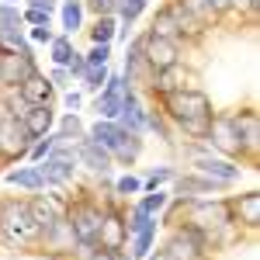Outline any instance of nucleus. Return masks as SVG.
<instances>
[{"label":"nucleus","instance_id":"9","mask_svg":"<svg viewBox=\"0 0 260 260\" xmlns=\"http://www.w3.org/2000/svg\"><path fill=\"white\" fill-rule=\"evenodd\" d=\"M208 136H212V142L219 146L222 153H243V142H240V136H236L233 118H215L208 125Z\"/></svg>","mask_w":260,"mask_h":260},{"label":"nucleus","instance_id":"36","mask_svg":"<svg viewBox=\"0 0 260 260\" xmlns=\"http://www.w3.org/2000/svg\"><path fill=\"white\" fill-rule=\"evenodd\" d=\"M31 39H35V42H52V31H49V24H35V28H31Z\"/></svg>","mask_w":260,"mask_h":260},{"label":"nucleus","instance_id":"6","mask_svg":"<svg viewBox=\"0 0 260 260\" xmlns=\"http://www.w3.org/2000/svg\"><path fill=\"white\" fill-rule=\"evenodd\" d=\"M170 260H198L201 257V233L198 229H184L177 233L174 240L167 243V250H163Z\"/></svg>","mask_w":260,"mask_h":260},{"label":"nucleus","instance_id":"26","mask_svg":"<svg viewBox=\"0 0 260 260\" xmlns=\"http://www.w3.org/2000/svg\"><path fill=\"white\" fill-rule=\"evenodd\" d=\"M142 7H146V0H118V14L125 21H136L142 14Z\"/></svg>","mask_w":260,"mask_h":260},{"label":"nucleus","instance_id":"12","mask_svg":"<svg viewBox=\"0 0 260 260\" xmlns=\"http://www.w3.org/2000/svg\"><path fill=\"white\" fill-rule=\"evenodd\" d=\"M194 167H198L201 174H208L212 180H219V184H229V180L240 177V167H233V163H225V160H212L205 153H194Z\"/></svg>","mask_w":260,"mask_h":260},{"label":"nucleus","instance_id":"1","mask_svg":"<svg viewBox=\"0 0 260 260\" xmlns=\"http://www.w3.org/2000/svg\"><path fill=\"white\" fill-rule=\"evenodd\" d=\"M167 111L184 125L191 136H208L212 125V104L201 90H167Z\"/></svg>","mask_w":260,"mask_h":260},{"label":"nucleus","instance_id":"32","mask_svg":"<svg viewBox=\"0 0 260 260\" xmlns=\"http://www.w3.org/2000/svg\"><path fill=\"white\" fill-rule=\"evenodd\" d=\"M146 225H149V212H146V208H136V215H132V222H128V229H132V233H139V229H146Z\"/></svg>","mask_w":260,"mask_h":260},{"label":"nucleus","instance_id":"33","mask_svg":"<svg viewBox=\"0 0 260 260\" xmlns=\"http://www.w3.org/2000/svg\"><path fill=\"white\" fill-rule=\"evenodd\" d=\"M163 201H167V194L156 191V194H149V198L142 201V208H146V212H156V208H163Z\"/></svg>","mask_w":260,"mask_h":260},{"label":"nucleus","instance_id":"27","mask_svg":"<svg viewBox=\"0 0 260 260\" xmlns=\"http://www.w3.org/2000/svg\"><path fill=\"white\" fill-rule=\"evenodd\" d=\"M111 35H115V21H111V18H101L98 28H94V42H98V45H108Z\"/></svg>","mask_w":260,"mask_h":260},{"label":"nucleus","instance_id":"29","mask_svg":"<svg viewBox=\"0 0 260 260\" xmlns=\"http://www.w3.org/2000/svg\"><path fill=\"white\" fill-rule=\"evenodd\" d=\"M52 59L59 62V66L73 59V49H70V42H66V39H56V42H52Z\"/></svg>","mask_w":260,"mask_h":260},{"label":"nucleus","instance_id":"17","mask_svg":"<svg viewBox=\"0 0 260 260\" xmlns=\"http://www.w3.org/2000/svg\"><path fill=\"white\" fill-rule=\"evenodd\" d=\"M21 118H24V128L31 136H39L52 125V111H49V104H28V111H21Z\"/></svg>","mask_w":260,"mask_h":260},{"label":"nucleus","instance_id":"31","mask_svg":"<svg viewBox=\"0 0 260 260\" xmlns=\"http://www.w3.org/2000/svg\"><path fill=\"white\" fill-rule=\"evenodd\" d=\"M104 62H108V45H94L87 56V66H104Z\"/></svg>","mask_w":260,"mask_h":260},{"label":"nucleus","instance_id":"35","mask_svg":"<svg viewBox=\"0 0 260 260\" xmlns=\"http://www.w3.org/2000/svg\"><path fill=\"white\" fill-rule=\"evenodd\" d=\"M24 18L31 21V24H49V11H39V7H31Z\"/></svg>","mask_w":260,"mask_h":260},{"label":"nucleus","instance_id":"39","mask_svg":"<svg viewBox=\"0 0 260 260\" xmlns=\"http://www.w3.org/2000/svg\"><path fill=\"white\" fill-rule=\"evenodd\" d=\"M90 7H94L98 14H104V11H111V0H90Z\"/></svg>","mask_w":260,"mask_h":260},{"label":"nucleus","instance_id":"18","mask_svg":"<svg viewBox=\"0 0 260 260\" xmlns=\"http://www.w3.org/2000/svg\"><path fill=\"white\" fill-rule=\"evenodd\" d=\"M118 115H125V125L132 128V132H139L142 125H146V111H142V104H139V98L132 94V90H125V98H121V111Z\"/></svg>","mask_w":260,"mask_h":260},{"label":"nucleus","instance_id":"24","mask_svg":"<svg viewBox=\"0 0 260 260\" xmlns=\"http://www.w3.org/2000/svg\"><path fill=\"white\" fill-rule=\"evenodd\" d=\"M80 18H83L80 0H70V4L62 7V28H66V31H77V28H80Z\"/></svg>","mask_w":260,"mask_h":260},{"label":"nucleus","instance_id":"28","mask_svg":"<svg viewBox=\"0 0 260 260\" xmlns=\"http://www.w3.org/2000/svg\"><path fill=\"white\" fill-rule=\"evenodd\" d=\"M149 243H153V222L136 233V257H146L149 253Z\"/></svg>","mask_w":260,"mask_h":260},{"label":"nucleus","instance_id":"13","mask_svg":"<svg viewBox=\"0 0 260 260\" xmlns=\"http://www.w3.org/2000/svg\"><path fill=\"white\" fill-rule=\"evenodd\" d=\"M28 208H31V215L39 222V229H45V233H52L62 222V205L56 198H39L35 205H28Z\"/></svg>","mask_w":260,"mask_h":260},{"label":"nucleus","instance_id":"30","mask_svg":"<svg viewBox=\"0 0 260 260\" xmlns=\"http://www.w3.org/2000/svg\"><path fill=\"white\" fill-rule=\"evenodd\" d=\"M87 87H101V83L108 80V73H104V66H87Z\"/></svg>","mask_w":260,"mask_h":260},{"label":"nucleus","instance_id":"5","mask_svg":"<svg viewBox=\"0 0 260 260\" xmlns=\"http://www.w3.org/2000/svg\"><path fill=\"white\" fill-rule=\"evenodd\" d=\"M101 222H104V215H101V208H94V205H77L73 212H70V225H73V236L80 243H90L94 236L101 233Z\"/></svg>","mask_w":260,"mask_h":260},{"label":"nucleus","instance_id":"40","mask_svg":"<svg viewBox=\"0 0 260 260\" xmlns=\"http://www.w3.org/2000/svg\"><path fill=\"white\" fill-rule=\"evenodd\" d=\"M167 177H170V170H156V174L149 177V187H156V184H160V180H167Z\"/></svg>","mask_w":260,"mask_h":260},{"label":"nucleus","instance_id":"19","mask_svg":"<svg viewBox=\"0 0 260 260\" xmlns=\"http://www.w3.org/2000/svg\"><path fill=\"white\" fill-rule=\"evenodd\" d=\"M233 125H236V136H240L243 146H246V149H257V142H260V136H257V115H253V111H243V115L233 118Z\"/></svg>","mask_w":260,"mask_h":260},{"label":"nucleus","instance_id":"11","mask_svg":"<svg viewBox=\"0 0 260 260\" xmlns=\"http://www.w3.org/2000/svg\"><path fill=\"white\" fill-rule=\"evenodd\" d=\"M191 219H194V229H219V225H225L229 222V208L225 205H194L191 208Z\"/></svg>","mask_w":260,"mask_h":260},{"label":"nucleus","instance_id":"37","mask_svg":"<svg viewBox=\"0 0 260 260\" xmlns=\"http://www.w3.org/2000/svg\"><path fill=\"white\" fill-rule=\"evenodd\" d=\"M52 142H56V139H45V142H39V146L31 149V156H35V160H42V156H49V153H52Z\"/></svg>","mask_w":260,"mask_h":260},{"label":"nucleus","instance_id":"43","mask_svg":"<svg viewBox=\"0 0 260 260\" xmlns=\"http://www.w3.org/2000/svg\"><path fill=\"white\" fill-rule=\"evenodd\" d=\"M90 260H118V257H115V253H111V250H101L98 257H90Z\"/></svg>","mask_w":260,"mask_h":260},{"label":"nucleus","instance_id":"23","mask_svg":"<svg viewBox=\"0 0 260 260\" xmlns=\"http://www.w3.org/2000/svg\"><path fill=\"white\" fill-rule=\"evenodd\" d=\"M177 7L194 21V24H198V21H208L212 14H215V11L208 7V0H177Z\"/></svg>","mask_w":260,"mask_h":260},{"label":"nucleus","instance_id":"2","mask_svg":"<svg viewBox=\"0 0 260 260\" xmlns=\"http://www.w3.org/2000/svg\"><path fill=\"white\" fill-rule=\"evenodd\" d=\"M94 142H101L108 153H115L121 160H136V153H139L136 136L125 132L121 125H111V121H98V125H94Z\"/></svg>","mask_w":260,"mask_h":260},{"label":"nucleus","instance_id":"38","mask_svg":"<svg viewBox=\"0 0 260 260\" xmlns=\"http://www.w3.org/2000/svg\"><path fill=\"white\" fill-rule=\"evenodd\" d=\"M77 132H80V121H77L73 115H70V118L62 121V136H77Z\"/></svg>","mask_w":260,"mask_h":260},{"label":"nucleus","instance_id":"10","mask_svg":"<svg viewBox=\"0 0 260 260\" xmlns=\"http://www.w3.org/2000/svg\"><path fill=\"white\" fill-rule=\"evenodd\" d=\"M125 90H128V87H125V80H121V77H111V80H108L104 94L98 98V115H101V118H115V115H118Z\"/></svg>","mask_w":260,"mask_h":260},{"label":"nucleus","instance_id":"25","mask_svg":"<svg viewBox=\"0 0 260 260\" xmlns=\"http://www.w3.org/2000/svg\"><path fill=\"white\" fill-rule=\"evenodd\" d=\"M18 24H21L18 7H7V4H0V35H7V31H18Z\"/></svg>","mask_w":260,"mask_h":260},{"label":"nucleus","instance_id":"45","mask_svg":"<svg viewBox=\"0 0 260 260\" xmlns=\"http://www.w3.org/2000/svg\"><path fill=\"white\" fill-rule=\"evenodd\" d=\"M153 260H170V257H167V253H160V257H153Z\"/></svg>","mask_w":260,"mask_h":260},{"label":"nucleus","instance_id":"44","mask_svg":"<svg viewBox=\"0 0 260 260\" xmlns=\"http://www.w3.org/2000/svg\"><path fill=\"white\" fill-rule=\"evenodd\" d=\"M208 7L212 11H222V7H229V0H208Z\"/></svg>","mask_w":260,"mask_h":260},{"label":"nucleus","instance_id":"16","mask_svg":"<svg viewBox=\"0 0 260 260\" xmlns=\"http://www.w3.org/2000/svg\"><path fill=\"white\" fill-rule=\"evenodd\" d=\"M21 98L28 101V104H49V98H52V83L31 73L28 80H21Z\"/></svg>","mask_w":260,"mask_h":260},{"label":"nucleus","instance_id":"41","mask_svg":"<svg viewBox=\"0 0 260 260\" xmlns=\"http://www.w3.org/2000/svg\"><path fill=\"white\" fill-rule=\"evenodd\" d=\"M31 7H39V11H52L56 0H31Z\"/></svg>","mask_w":260,"mask_h":260},{"label":"nucleus","instance_id":"20","mask_svg":"<svg viewBox=\"0 0 260 260\" xmlns=\"http://www.w3.org/2000/svg\"><path fill=\"white\" fill-rule=\"evenodd\" d=\"M101 243L108 246V250H118L121 246V240H125V225H121V219L118 215H108V219L101 222Z\"/></svg>","mask_w":260,"mask_h":260},{"label":"nucleus","instance_id":"22","mask_svg":"<svg viewBox=\"0 0 260 260\" xmlns=\"http://www.w3.org/2000/svg\"><path fill=\"white\" fill-rule=\"evenodd\" d=\"M236 212H240V219L246 222V225H257V222H260V194H257V191L243 194V198L236 201Z\"/></svg>","mask_w":260,"mask_h":260},{"label":"nucleus","instance_id":"3","mask_svg":"<svg viewBox=\"0 0 260 260\" xmlns=\"http://www.w3.org/2000/svg\"><path fill=\"white\" fill-rule=\"evenodd\" d=\"M0 233H7V240L11 243H31L39 236V222L31 215V208L28 205H11V208H4V225H0Z\"/></svg>","mask_w":260,"mask_h":260},{"label":"nucleus","instance_id":"14","mask_svg":"<svg viewBox=\"0 0 260 260\" xmlns=\"http://www.w3.org/2000/svg\"><path fill=\"white\" fill-rule=\"evenodd\" d=\"M39 170H42V177H45V184H59V180H66L73 174V156H70V153H56V156H49L45 167H39Z\"/></svg>","mask_w":260,"mask_h":260},{"label":"nucleus","instance_id":"42","mask_svg":"<svg viewBox=\"0 0 260 260\" xmlns=\"http://www.w3.org/2000/svg\"><path fill=\"white\" fill-rule=\"evenodd\" d=\"M229 7H257V0H229Z\"/></svg>","mask_w":260,"mask_h":260},{"label":"nucleus","instance_id":"34","mask_svg":"<svg viewBox=\"0 0 260 260\" xmlns=\"http://www.w3.org/2000/svg\"><path fill=\"white\" fill-rule=\"evenodd\" d=\"M139 187H142V184L136 177H121L118 180V191H121V194H132V191H139Z\"/></svg>","mask_w":260,"mask_h":260},{"label":"nucleus","instance_id":"21","mask_svg":"<svg viewBox=\"0 0 260 260\" xmlns=\"http://www.w3.org/2000/svg\"><path fill=\"white\" fill-rule=\"evenodd\" d=\"M7 180L11 184H18V187H31V191H39V187H45V177H42L39 167H24V170H11L7 174Z\"/></svg>","mask_w":260,"mask_h":260},{"label":"nucleus","instance_id":"7","mask_svg":"<svg viewBox=\"0 0 260 260\" xmlns=\"http://www.w3.org/2000/svg\"><path fill=\"white\" fill-rule=\"evenodd\" d=\"M31 139V132L24 128V121H18L14 115H7V118L0 121V149L4 153H21L24 146Z\"/></svg>","mask_w":260,"mask_h":260},{"label":"nucleus","instance_id":"4","mask_svg":"<svg viewBox=\"0 0 260 260\" xmlns=\"http://www.w3.org/2000/svg\"><path fill=\"white\" fill-rule=\"evenodd\" d=\"M142 59L149 62L156 73H160V70H170V66H177V45L170 39L149 35V39L142 42Z\"/></svg>","mask_w":260,"mask_h":260},{"label":"nucleus","instance_id":"46","mask_svg":"<svg viewBox=\"0 0 260 260\" xmlns=\"http://www.w3.org/2000/svg\"><path fill=\"white\" fill-rule=\"evenodd\" d=\"M0 225H4V205H0Z\"/></svg>","mask_w":260,"mask_h":260},{"label":"nucleus","instance_id":"8","mask_svg":"<svg viewBox=\"0 0 260 260\" xmlns=\"http://www.w3.org/2000/svg\"><path fill=\"white\" fill-rule=\"evenodd\" d=\"M31 52H0V80L4 83H21L31 77Z\"/></svg>","mask_w":260,"mask_h":260},{"label":"nucleus","instance_id":"15","mask_svg":"<svg viewBox=\"0 0 260 260\" xmlns=\"http://www.w3.org/2000/svg\"><path fill=\"white\" fill-rule=\"evenodd\" d=\"M80 160L90 167V170H98V174H104L108 167H111V153L101 146V142H94V139H87V142H80Z\"/></svg>","mask_w":260,"mask_h":260}]
</instances>
